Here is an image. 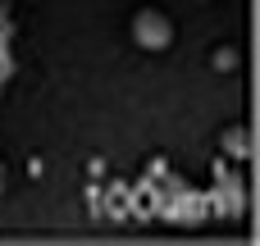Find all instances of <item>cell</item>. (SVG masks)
<instances>
[{
	"label": "cell",
	"instance_id": "obj_1",
	"mask_svg": "<svg viewBox=\"0 0 260 246\" xmlns=\"http://www.w3.org/2000/svg\"><path fill=\"white\" fill-rule=\"evenodd\" d=\"M133 41L142 50H169L174 46V18L165 9H137L133 14Z\"/></svg>",
	"mask_w": 260,
	"mask_h": 246
},
{
	"label": "cell",
	"instance_id": "obj_2",
	"mask_svg": "<svg viewBox=\"0 0 260 246\" xmlns=\"http://www.w3.org/2000/svg\"><path fill=\"white\" fill-rule=\"evenodd\" d=\"M206 210H210V201L197 192H178L174 201H165V219H174V224H197Z\"/></svg>",
	"mask_w": 260,
	"mask_h": 246
},
{
	"label": "cell",
	"instance_id": "obj_3",
	"mask_svg": "<svg viewBox=\"0 0 260 246\" xmlns=\"http://www.w3.org/2000/svg\"><path fill=\"white\" fill-rule=\"evenodd\" d=\"M224 155H229V160H251V128H247V123L224 128Z\"/></svg>",
	"mask_w": 260,
	"mask_h": 246
},
{
	"label": "cell",
	"instance_id": "obj_4",
	"mask_svg": "<svg viewBox=\"0 0 260 246\" xmlns=\"http://www.w3.org/2000/svg\"><path fill=\"white\" fill-rule=\"evenodd\" d=\"M242 205H247L242 187H238L233 178H224V183H219V196H215V210H219V215H242Z\"/></svg>",
	"mask_w": 260,
	"mask_h": 246
},
{
	"label": "cell",
	"instance_id": "obj_5",
	"mask_svg": "<svg viewBox=\"0 0 260 246\" xmlns=\"http://www.w3.org/2000/svg\"><path fill=\"white\" fill-rule=\"evenodd\" d=\"M215 73H233V68H242V50L238 46H224V50H215Z\"/></svg>",
	"mask_w": 260,
	"mask_h": 246
},
{
	"label": "cell",
	"instance_id": "obj_6",
	"mask_svg": "<svg viewBox=\"0 0 260 246\" xmlns=\"http://www.w3.org/2000/svg\"><path fill=\"white\" fill-rule=\"evenodd\" d=\"M0 73H9V27L0 23Z\"/></svg>",
	"mask_w": 260,
	"mask_h": 246
}]
</instances>
